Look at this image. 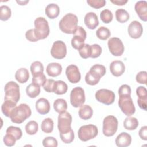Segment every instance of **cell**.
Segmentation results:
<instances>
[{
	"label": "cell",
	"mask_w": 147,
	"mask_h": 147,
	"mask_svg": "<svg viewBox=\"0 0 147 147\" xmlns=\"http://www.w3.org/2000/svg\"><path fill=\"white\" fill-rule=\"evenodd\" d=\"M16 138L13 135L9 133H6L3 139L4 144L7 146H14L16 144Z\"/></svg>",
	"instance_id": "obj_47"
},
{
	"label": "cell",
	"mask_w": 147,
	"mask_h": 147,
	"mask_svg": "<svg viewBox=\"0 0 147 147\" xmlns=\"http://www.w3.org/2000/svg\"><path fill=\"white\" fill-rule=\"evenodd\" d=\"M6 133L13 135L16 138L17 140H20L21 138L22 135V131L20 127H17L13 126H10L8 127L6 129Z\"/></svg>",
	"instance_id": "obj_39"
},
{
	"label": "cell",
	"mask_w": 147,
	"mask_h": 147,
	"mask_svg": "<svg viewBox=\"0 0 147 147\" xmlns=\"http://www.w3.org/2000/svg\"><path fill=\"white\" fill-rule=\"evenodd\" d=\"M73 34L74 36L71 40V45L74 48L79 50L84 44V41L87 37L86 32L83 28L78 26Z\"/></svg>",
	"instance_id": "obj_10"
},
{
	"label": "cell",
	"mask_w": 147,
	"mask_h": 147,
	"mask_svg": "<svg viewBox=\"0 0 147 147\" xmlns=\"http://www.w3.org/2000/svg\"><path fill=\"white\" fill-rule=\"evenodd\" d=\"M131 142V136L126 132L120 133L115 139V144L118 147H126Z\"/></svg>",
	"instance_id": "obj_20"
},
{
	"label": "cell",
	"mask_w": 147,
	"mask_h": 147,
	"mask_svg": "<svg viewBox=\"0 0 147 147\" xmlns=\"http://www.w3.org/2000/svg\"><path fill=\"white\" fill-rule=\"evenodd\" d=\"M36 109L37 112L40 114H46L48 113L50 110L49 102L45 98H40L36 102Z\"/></svg>",
	"instance_id": "obj_19"
},
{
	"label": "cell",
	"mask_w": 147,
	"mask_h": 147,
	"mask_svg": "<svg viewBox=\"0 0 147 147\" xmlns=\"http://www.w3.org/2000/svg\"><path fill=\"white\" fill-rule=\"evenodd\" d=\"M93 114V110L91 107L87 105H82L79 110V116L83 120L90 119Z\"/></svg>",
	"instance_id": "obj_24"
},
{
	"label": "cell",
	"mask_w": 147,
	"mask_h": 147,
	"mask_svg": "<svg viewBox=\"0 0 147 147\" xmlns=\"http://www.w3.org/2000/svg\"><path fill=\"white\" fill-rule=\"evenodd\" d=\"M17 3H18L19 5H26L27 3L29 2V1H16Z\"/></svg>",
	"instance_id": "obj_54"
},
{
	"label": "cell",
	"mask_w": 147,
	"mask_h": 147,
	"mask_svg": "<svg viewBox=\"0 0 147 147\" xmlns=\"http://www.w3.org/2000/svg\"><path fill=\"white\" fill-rule=\"evenodd\" d=\"M136 81L140 84H146L147 79V73L146 71H140L136 76Z\"/></svg>",
	"instance_id": "obj_49"
},
{
	"label": "cell",
	"mask_w": 147,
	"mask_h": 147,
	"mask_svg": "<svg viewBox=\"0 0 147 147\" xmlns=\"http://www.w3.org/2000/svg\"><path fill=\"white\" fill-rule=\"evenodd\" d=\"M25 37L28 41L31 42H36L38 41V40L35 35L34 29H31L26 31L25 33Z\"/></svg>",
	"instance_id": "obj_51"
},
{
	"label": "cell",
	"mask_w": 147,
	"mask_h": 147,
	"mask_svg": "<svg viewBox=\"0 0 147 147\" xmlns=\"http://www.w3.org/2000/svg\"><path fill=\"white\" fill-rule=\"evenodd\" d=\"M46 15L51 19L56 18L60 13V8L57 4L50 3L48 4L45 9Z\"/></svg>",
	"instance_id": "obj_22"
},
{
	"label": "cell",
	"mask_w": 147,
	"mask_h": 147,
	"mask_svg": "<svg viewBox=\"0 0 147 147\" xmlns=\"http://www.w3.org/2000/svg\"><path fill=\"white\" fill-rule=\"evenodd\" d=\"M52 56L57 59H62L67 55L65 44L62 41H56L53 42L51 49Z\"/></svg>",
	"instance_id": "obj_13"
},
{
	"label": "cell",
	"mask_w": 147,
	"mask_h": 147,
	"mask_svg": "<svg viewBox=\"0 0 147 147\" xmlns=\"http://www.w3.org/2000/svg\"><path fill=\"white\" fill-rule=\"evenodd\" d=\"M68 80L72 83H78L81 79V75L78 67L74 64L68 65L65 70Z\"/></svg>",
	"instance_id": "obj_14"
},
{
	"label": "cell",
	"mask_w": 147,
	"mask_h": 147,
	"mask_svg": "<svg viewBox=\"0 0 147 147\" xmlns=\"http://www.w3.org/2000/svg\"><path fill=\"white\" fill-rule=\"evenodd\" d=\"M92 73L101 78L106 74V68L104 65L101 64H95L92 66L90 69Z\"/></svg>",
	"instance_id": "obj_32"
},
{
	"label": "cell",
	"mask_w": 147,
	"mask_h": 147,
	"mask_svg": "<svg viewBox=\"0 0 147 147\" xmlns=\"http://www.w3.org/2000/svg\"><path fill=\"white\" fill-rule=\"evenodd\" d=\"M16 103L13 101L5 100L1 107L3 114L7 117H10L14 109L16 107Z\"/></svg>",
	"instance_id": "obj_23"
},
{
	"label": "cell",
	"mask_w": 147,
	"mask_h": 147,
	"mask_svg": "<svg viewBox=\"0 0 147 147\" xmlns=\"http://www.w3.org/2000/svg\"><path fill=\"white\" fill-rule=\"evenodd\" d=\"M32 111L30 107L26 104L21 103L16 106L10 118L12 122L20 124L30 117Z\"/></svg>",
	"instance_id": "obj_2"
},
{
	"label": "cell",
	"mask_w": 147,
	"mask_h": 147,
	"mask_svg": "<svg viewBox=\"0 0 147 147\" xmlns=\"http://www.w3.org/2000/svg\"><path fill=\"white\" fill-rule=\"evenodd\" d=\"M46 72L49 76L56 77L61 74L62 72V67L57 63H51L47 66Z\"/></svg>",
	"instance_id": "obj_21"
},
{
	"label": "cell",
	"mask_w": 147,
	"mask_h": 147,
	"mask_svg": "<svg viewBox=\"0 0 147 147\" xmlns=\"http://www.w3.org/2000/svg\"><path fill=\"white\" fill-rule=\"evenodd\" d=\"M84 24L90 29H95L99 25V20L97 15L94 12L87 13L84 18Z\"/></svg>",
	"instance_id": "obj_18"
},
{
	"label": "cell",
	"mask_w": 147,
	"mask_h": 147,
	"mask_svg": "<svg viewBox=\"0 0 147 147\" xmlns=\"http://www.w3.org/2000/svg\"><path fill=\"white\" fill-rule=\"evenodd\" d=\"M129 14L126 10L123 9H117L115 11L116 20L120 23L126 22L129 20Z\"/></svg>",
	"instance_id": "obj_30"
},
{
	"label": "cell",
	"mask_w": 147,
	"mask_h": 147,
	"mask_svg": "<svg viewBox=\"0 0 147 147\" xmlns=\"http://www.w3.org/2000/svg\"><path fill=\"white\" fill-rule=\"evenodd\" d=\"M53 108L57 113H63L67 109V102L63 99H57L53 103Z\"/></svg>",
	"instance_id": "obj_29"
},
{
	"label": "cell",
	"mask_w": 147,
	"mask_h": 147,
	"mask_svg": "<svg viewBox=\"0 0 147 147\" xmlns=\"http://www.w3.org/2000/svg\"><path fill=\"white\" fill-rule=\"evenodd\" d=\"M110 1L113 3L118 6H122L127 2V0H111Z\"/></svg>",
	"instance_id": "obj_53"
},
{
	"label": "cell",
	"mask_w": 147,
	"mask_h": 147,
	"mask_svg": "<svg viewBox=\"0 0 147 147\" xmlns=\"http://www.w3.org/2000/svg\"><path fill=\"white\" fill-rule=\"evenodd\" d=\"M100 78L92 73L91 71H88L85 76L86 82L91 86H94L98 84L100 80Z\"/></svg>",
	"instance_id": "obj_37"
},
{
	"label": "cell",
	"mask_w": 147,
	"mask_h": 147,
	"mask_svg": "<svg viewBox=\"0 0 147 147\" xmlns=\"http://www.w3.org/2000/svg\"><path fill=\"white\" fill-rule=\"evenodd\" d=\"M60 136L62 141L65 144H70L74 140V133L72 129L67 133L60 134Z\"/></svg>",
	"instance_id": "obj_41"
},
{
	"label": "cell",
	"mask_w": 147,
	"mask_h": 147,
	"mask_svg": "<svg viewBox=\"0 0 147 147\" xmlns=\"http://www.w3.org/2000/svg\"><path fill=\"white\" fill-rule=\"evenodd\" d=\"M138 126V121L135 117H128L125 118L123 122L125 129L129 130H133L137 129Z\"/></svg>",
	"instance_id": "obj_28"
},
{
	"label": "cell",
	"mask_w": 147,
	"mask_h": 147,
	"mask_svg": "<svg viewBox=\"0 0 147 147\" xmlns=\"http://www.w3.org/2000/svg\"><path fill=\"white\" fill-rule=\"evenodd\" d=\"M135 10L140 18L144 21H147V2L145 1H139L136 2L134 6Z\"/></svg>",
	"instance_id": "obj_17"
},
{
	"label": "cell",
	"mask_w": 147,
	"mask_h": 147,
	"mask_svg": "<svg viewBox=\"0 0 147 147\" xmlns=\"http://www.w3.org/2000/svg\"><path fill=\"white\" fill-rule=\"evenodd\" d=\"M42 145L45 147H56L58 143L57 140L53 137H47L42 140Z\"/></svg>",
	"instance_id": "obj_44"
},
{
	"label": "cell",
	"mask_w": 147,
	"mask_h": 147,
	"mask_svg": "<svg viewBox=\"0 0 147 147\" xmlns=\"http://www.w3.org/2000/svg\"><path fill=\"white\" fill-rule=\"evenodd\" d=\"M110 70L111 74L115 76H120L125 72V66L120 60H114L110 65Z\"/></svg>",
	"instance_id": "obj_16"
},
{
	"label": "cell",
	"mask_w": 147,
	"mask_h": 147,
	"mask_svg": "<svg viewBox=\"0 0 147 147\" xmlns=\"http://www.w3.org/2000/svg\"><path fill=\"white\" fill-rule=\"evenodd\" d=\"M46 81V77L43 73H41L35 76H33L32 78V83H36L40 86H43Z\"/></svg>",
	"instance_id": "obj_45"
},
{
	"label": "cell",
	"mask_w": 147,
	"mask_h": 147,
	"mask_svg": "<svg viewBox=\"0 0 147 147\" xmlns=\"http://www.w3.org/2000/svg\"><path fill=\"white\" fill-rule=\"evenodd\" d=\"M42 131L45 133H51L53 130V121L50 118L44 119L41 125Z\"/></svg>",
	"instance_id": "obj_31"
},
{
	"label": "cell",
	"mask_w": 147,
	"mask_h": 147,
	"mask_svg": "<svg viewBox=\"0 0 147 147\" xmlns=\"http://www.w3.org/2000/svg\"><path fill=\"white\" fill-rule=\"evenodd\" d=\"M100 17L101 20L105 24L110 23L113 18V13L109 9L103 10L100 14Z\"/></svg>",
	"instance_id": "obj_40"
},
{
	"label": "cell",
	"mask_w": 147,
	"mask_h": 147,
	"mask_svg": "<svg viewBox=\"0 0 147 147\" xmlns=\"http://www.w3.org/2000/svg\"><path fill=\"white\" fill-rule=\"evenodd\" d=\"M30 71L33 76L43 73L44 66L39 61H36L32 63L30 65Z\"/></svg>",
	"instance_id": "obj_34"
},
{
	"label": "cell",
	"mask_w": 147,
	"mask_h": 147,
	"mask_svg": "<svg viewBox=\"0 0 147 147\" xmlns=\"http://www.w3.org/2000/svg\"><path fill=\"white\" fill-rule=\"evenodd\" d=\"M72 119V116L68 112L65 111L59 114L58 116L57 127L60 134L67 133L72 129L71 126Z\"/></svg>",
	"instance_id": "obj_8"
},
{
	"label": "cell",
	"mask_w": 147,
	"mask_h": 147,
	"mask_svg": "<svg viewBox=\"0 0 147 147\" xmlns=\"http://www.w3.org/2000/svg\"><path fill=\"white\" fill-rule=\"evenodd\" d=\"M15 78L20 83L26 82L29 78V74L27 69L25 68H21L18 69L15 74Z\"/></svg>",
	"instance_id": "obj_25"
},
{
	"label": "cell",
	"mask_w": 147,
	"mask_h": 147,
	"mask_svg": "<svg viewBox=\"0 0 147 147\" xmlns=\"http://www.w3.org/2000/svg\"><path fill=\"white\" fill-rule=\"evenodd\" d=\"M11 16L10 8L6 5H2L0 7V19L2 21L8 20Z\"/></svg>",
	"instance_id": "obj_36"
},
{
	"label": "cell",
	"mask_w": 147,
	"mask_h": 147,
	"mask_svg": "<svg viewBox=\"0 0 147 147\" xmlns=\"http://www.w3.org/2000/svg\"><path fill=\"white\" fill-rule=\"evenodd\" d=\"M107 45L111 53L115 56H120L124 52L123 42L118 37L110 38L107 42Z\"/></svg>",
	"instance_id": "obj_12"
},
{
	"label": "cell",
	"mask_w": 147,
	"mask_h": 147,
	"mask_svg": "<svg viewBox=\"0 0 147 147\" xmlns=\"http://www.w3.org/2000/svg\"><path fill=\"white\" fill-rule=\"evenodd\" d=\"M55 81L53 79H47L43 86L44 90L48 92H53Z\"/></svg>",
	"instance_id": "obj_50"
},
{
	"label": "cell",
	"mask_w": 147,
	"mask_h": 147,
	"mask_svg": "<svg viewBox=\"0 0 147 147\" xmlns=\"http://www.w3.org/2000/svg\"><path fill=\"white\" fill-rule=\"evenodd\" d=\"M70 102L74 107L82 106L85 102L84 90L80 87L74 88L70 94Z\"/></svg>",
	"instance_id": "obj_9"
},
{
	"label": "cell",
	"mask_w": 147,
	"mask_h": 147,
	"mask_svg": "<svg viewBox=\"0 0 147 147\" xmlns=\"http://www.w3.org/2000/svg\"><path fill=\"white\" fill-rule=\"evenodd\" d=\"M68 90V86L63 80H57L55 81L53 91V92L55 93L57 95H63L67 92Z\"/></svg>",
	"instance_id": "obj_27"
},
{
	"label": "cell",
	"mask_w": 147,
	"mask_h": 147,
	"mask_svg": "<svg viewBox=\"0 0 147 147\" xmlns=\"http://www.w3.org/2000/svg\"><path fill=\"white\" fill-rule=\"evenodd\" d=\"M38 125L35 121H30L25 125V131L28 134L34 135L37 133Z\"/></svg>",
	"instance_id": "obj_35"
},
{
	"label": "cell",
	"mask_w": 147,
	"mask_h": 147,
	"mask_svg": "<svg viewBox=\"0 0 147 147\" xmlns=\"http://www.w3.org/2000/svg\"><path fill=\"white\" fill-rule=\"evenodd\" d=\"M87 3L92 7L99 9L103 7L106 4L105 0H87Z\"/></svg>",
	"instance_id": "obj_46"
},
{
	"label": "cell",
	"mask_w": 147,
	"mask_h": 147,
	"mask_svg": "<svg viewBox=\"0 0 147 147\" xmlns=\"http://www.w3.org/2000/svg\"><path fill=\"white\" fill-rule=\"evenodd\" d=\"M34 33L39 40H42L47 38L49 34V27L47 20L42 17L37 18L34 22Z\"/></svg>",
	"instance_id": "obj_3"
},
{
	"label": "cell",
	"mask_w": 147,
	"mask_h": 147,
	"mask_svg": "<svg viewBox=\"0 0 147 147\" xmlns=\"http://www.w3.org/2000/svg\"><path fill=\"white\" fill-rule=\"evenodd\" d=\"M40 86L38 84L32 83L26 88V93L27 95L31 98H35L40 93Z\"/></svg>",
	"instance_id": "obj_26"
},
{
	"label": "cell",
	"mask_w": 147,
	"mask_h": 147,
	"mask_svg": "<svg viewBox=\"0 0 147 147\" xmlns=\"http://www.w3.org/2000/svg\"><path fill=\"white\" fill-rule=\"evenodd\" d=\"M96 35L98 38L102 40H106L110 36L111 33L107 28L101 26L96 30Z\"/></svg>",
	"instance_id": "obj_33"
},
{
	"label": "cell",
	"mask_w": 147,
	"mask_h": 147,
	"mask_svg": "<svg viewBox=\"0 0 147 147\" xmlns=\"http://www.w3.org/2000/svg\"><path fill=\"white\" fill-rule=\"evenodd\" d=\"M78 18L72 13L65 14L60 21L59 26L60 29L67 34H74L78 27Z\"/></svg>",
	"instance_id": "obj_1"
},
{
	"label": "cell",
	"mask_w": 147,
	"mask_h": 147,
	"mask_svg": "<svg viewBox=\"0 0 147 147\" xmlns=\"http://www.w3.org/2000/svg\"><path fill=\"white\" fill-rule=\"evenodd\" d=\"M118 119L114 115L106 117L103 121L102 131L106 137H111L114 135L118 129Z\"/></svg>",
	"instance_id": "obj_5"
},
{
	"label": "cell",
	"mask_w": 147,
	"mask_h": 147,
	"mask_svg": "<svg viewBox=\"0 0 147 147\" xmlns=\"http://www.w3.org/2000/svg\"><path fill=\"white\" fill-rule=\"evenodd\" d=\"M131 88L127 84L122 85L118 90L119 96H125V95H131Z\"/></svg>",
	"instance_id": "obj_48"
},
{
	"label": "cell",
	"mask_w": 147,
	"mask_h": 147,
	"mask_svg": "<svg viewBox=\"0 0 147 147\" xmlns=\"http://www.w3.org/2000/svg\"><path fill=\"white\" fill-rule=\"evenodd\" d=\"M98 133V127L92 124L83 125L78 130V137L82 141H87L94 138Z\"/></svg>",
	"instance_id": "obj_6"
},
{
	"label": "cell",
	"mask_w": 147,
	"mask_h": 147,
	"mask_svg": "<svg viewBox=\"0 0 147 147\" xmlns=\"http://www.w3.org/2000/svg\"><path fill=\"white\" fill-rule=\"evenodd\" d=\"M138 134L141 139L146 141L147 140V126H144L142 127L139 130Z\"/></svg>",
	"instance_id": "obj_52"
},
{
	"label": "cell",
	"mask_w": 147,
	"mask_h": 147,
	"mask_svg": "<svg viewBox=\"0 0 147 147\" xmlns=\"http://www.w3.org/2000/svg\"><path fill=\"white\" fill-rule=\"evenodd\" d=\"M102 51V49L99 44H94L91 45L90 57H92V58L98 57L101 55Z\"/></svg>",
	"instance_id": "obj_43"
},
{
	"label": "cell",
	"mask_w": 147,
	"mask_h": 147,
	"mask_svg": "<svg viewBox=\"0 0 147 147\" xmlns=\"http://www.w3.org/2000/svg\"><path fill=\"white\" fill-rule=\"evenodd\" d=\"M127 31L130 37L135 39L138 38L141 36L143 32L142 26L140 22L133 21L129 24Z\"/></svg>",
	"instance_id": "obj_15"
},
{
	"label": "cell",
	"mask_w": 147,
	"mask_h": 147,
	"mask_svg": "<svg viewBox=\"0 0 147 147\" xmlns=\"http://www.w3.org/2000/svg\"><path fill=\"white\" fill-rule=\"evenodd\" d=\"M136 94L138 97L137 102H147V91L145 87L139 86L137 87Z\"/></svg>",
	"instance_id": "obj_38"
},
{
	"label": "cell",
	"mask_w": 147,
	"mask_h": 147,
	"mask_svg": "<svg viewBox=\"0 0 147 147\" xmlns=\"http://www.w3.org/2000/svg\"><path fill=\"white\" fill-rule=\"evenodd\" d=\"M96 99L100 103L106 105H110L114 103L115 98V94L107 89H100L95 93Z\"/></svg>",
	"instance_id": "obj_11"
},
{
	"label": "cell",
	"mask_w": 147,
	"mask_h": 147,
	"mask_svg": "<svg viewBox=\"0 0 147 147\" xmlns=\"http://www.w3.org/2000/svg\"><path fill=\"white\" fill-rule=\"evenodd\" d=\"M5 95V100H9L15 103H17L20 98V87L18 84L14 81L7 82L4 88Z\"/></svg>",
	"instance_id": "obj_4"
},
{
	"label": "cell",
	"mask_w": 147,
	"mask_h": 147,
	"mask_svg": "<svg viewBox=\"0 0 147 147\" xmlns=\"http://www.w3.org/2000/svg\"><path fill=\"white\" fill-rule=\"evenodd\" d=\"M78 51L81 57L83 59H87L90 57L91 55V45L88 44H84Z\"/></svg>",
	"instance_id": "obj_42"
},
{
	"label": "cell",
	"mask_w": 147,
	"mask_h": 147,
	"mask_svg": "<svg viewBox=\"0 0 147 147\" xmlns=\"http://www.w3.org/2000/svg\"><path fill=\"white\" fill-rule=\"evenodd\" d=\"M118 106L126 116H131L135 113L136 109L130 96H119Z\"/></svg>",
	"instance_id": "obj_7"
}]
</instances>
